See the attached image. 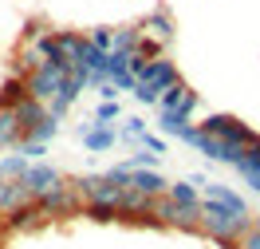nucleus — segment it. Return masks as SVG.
Masks as SVG:
<instances>
[{
    "mask_svg": "<svg viewBox=\"0 0 260 249\" xmlns=\"http://www.w3.org/2000/svg\"><path fill=\"white\" fill-rule=\"evenodd\" d=\"M252 226H256V217H237V214H229V210H221L217 202L201 206V233L209 241H217L221 249H241V237Z\"/></svg>",
    "mask_w": 260,
    "mask_h": 249,
    "instance_id": "obj_1",
    "label": "nucleus"
},
{
    "mask_svg": "<svg viewBox=\"0 0 260 249\" xmlns=\"http://www.w3.org/2000/svg\"><path fill=\"white\" fill-rule=\"evenodd\" d=\"M75 190H79L83 206H107V210H118V222H122V198H126L130 186L114 182L111 174H79L71 178Z\"/></svg>",
    "mask_w": 260,
    "mask_h": 249,
    "instance_id": "obj_2",
    "label": "nucleus"
},
{
    "mask_svg": "<svg viewBox=\"0 0 260 249\" xmlns=\"http://www.w3.org/2000/svg\"><path fill=\"white\" fill-rule=\"evenodd\" d=\"M130 71H134V79L138 83H146L150 91L162 99L170 87H178L181 83V71H178V64L174 60H166V56H158V60H146V56H130Z\"/></svg>",
    "mask_w": 260,
    "mask_h": 249,
    "instance_id": "obj_3",
    "label": "nucleus"
},
{
    "mask_svg": "<svg viewBox=\"0 0 260 249\" xmlns=\"http://www.w3.org/2000/svg\"><path fill=\"white\" fill-rule=\"evenodd\" d=\"M201 131H209L213 139H221V143H229L233 150H244L252 139H256V131L248 127V123H241L237 115H225V111H213L205 123H197Z\"/></svg>",
    "mask_w": 260,
    "mask_h": 249,
    "instance_id": "obj_4",
    "label": "nucleus"
},
{
    "mask_svg": "<svg viewBox=\"0 0 260 249\" xmlns=\"http://www.w3.org/2000/svg\"><path fill=\"white\" fill-rule=\"evenodd\" d=\"M67 75H71V67H63V64H48V60H44V64H40L32 75H28V91H32V99L51 103L59 91H63Z\"/></svg>",
    "mask_w": 260,
    "mask_h": 249,
    "instance_id": "obj_5",
    "label": "nucleus"
},
{
    "mask_svg": "<svg viewBox=\"0 0 260 249\" xmlns=\"http://www.w3.org/2000/svg\"><path fill=\"white\" fill-rule=\"evenodd\" d=\"M40 210L48 214V222H59V217L83 214V198H79V190H75V182H71V178H63V182L51 190V194H44V198H40Z\"/></svg>",
    "mask_w": 260,
    "mask_h": 249,
    "instance_id": "obj_6",
    "label": "nucleus"
},
{
    "mask_svg": "<svg viewBox=\"0 0 260 249\" xmlns=\"http://www.w3.org/2000/svg\"><path fill=\"white\" fill-rule=\"evenodd\" d=\"M0 226H4L8 233H36V230L48 226V214L40 210V198H32V202H24V206H16L12 214H4Z\"/></svg>",
    "mask_w": 260,
    "mask_h": 249,
    "instance_id": "obj_7",
    "label": "nucleus"
},
{
    "mask_svg": "<svg viewBox=\"0 0 260 249\" xmlns=\"http://www.w3.org/2000/svg\"><path fill=\"white\" fill-rule=\"evenodd\" d=\"M20 182L28 186V194H32V198H44V194H51L55 186L63 182V174H59L51 162H28V170H24V178H20Z\"/></svg>",
    "mask_w": 260,
    "mask_h": 249,
    "instance_id": "obj_8",
    "label": "nucleus"
},
{
    "mask_svg": "<svg viewBox=\"0 0 260 249\" xmlns=\"http://www.w3.org/2000/svg\"><path fill=\"white\" fill-rule=\"evenodd\" d=\"M201 198L217 202L221 210H229V214H237V217H256L252 210H248V202H244L233 186H225V182H205V186H201Z\"/></svg>",
    "mask_w": 260,
    "mask_h": 249,
    "instance_id": "obj_9",
    "label": "nucleus"
},
{
    "mask_svg": "<svg viewBox=\"0 0 260 249\" xmlns=\"http://www.w3.org/2000/svg\"><path fill=\"white\" fill-rule=\"evenodd\" d=\"M197 103H201V95H197L189 83L181 79L178 87H170L162 99H158V111H178V115H189L193 119V111H197Z\"/></svg>",
    "mask_w": 260,
    "mask_h": 249,
    "instance_id": "obj_10",
    "label": "nucleus"
},
{
    "mask_svg": "<svg viewBox=\"0 0 260 249\" xmlns=\"http://www.w3.org/2000/svg\"><path fill=\"white\" fill-rule=\"evenodd\" d=\"M130 190H134V194H146V198H162L166 190H170V178H166L158 166L130 170Z\"/></svg>",
    "mask_w": 260,
    "mask_h": 249,
    "instance_id": "obj_11",
    "label": "nucleus"
},
{
    "mask_svg": "<svg viewBox=\"0 0 260 249\" xmlns=\"http://www.w3.org/2000/svg\"><path fill=\"white\" fill-rule=\"evenodd\" d=\"M142 32H146L150 40H158V44L166 48V44H170V40L178 36V24H174V16H170L166 8H154V12L142 20Z\"/></svg>",
    "mask_w": 260,
    "mask_h": 249,
    "instance_id": "obj_12",
    "label": "nucleus"
},
{
    "mask_svg": "<svg viewBox=\"0 0 260 249\" xmlns=\"http://www.w3.org/2000/svg\"><path fill=\"white\" fill-rule=\"evenodd\" d=\"M107 79H111L118 91H134V87H138L134 71H130V56L126 51H111V60H107Z\"/></svg>",
    "mask_w": 260,
    "mask_h": 249,
    "instance_id": "obj_13",
    "label": "nucleus"
},
{
    "mask_svg": "<svg viewBox=\"0 0 260 249\" xmlns=\"http://www.w3.org/2000/svg\"><path fill=\"white\" fill-rule=\"evenodd\" d=\"M79 134H83V147L91 150V154H107V150L118 143V131H114V127H103L95 119H91V127H83Z\"/></svg>",
    "mask_w": 260,
    "mask_h": 249,
    "instance_id": "obj_14",
    "label": "nucleus"
},
{
    "mask_svg": "<svg viewBox=\"0 0 260 249\" xmlns=\"http://www.w3.org/2000/svg\"><path fill=\"white\" fill-rule=\"evenodd\" d=\"M28 99H32V91H28L24 75H8L0 83V111H16L20 103H28Z\"/></svg>",
    "mask_w": 260,
    "mask_h": 249,
    "instance_id": "obj_15",
    "label": "nucleus"
},
{
    "mask_svg": "<svg viewBox=\"0 0 260 249\" xmlns=\"http://www.w3.org/2000/svg\"><path fill=\"white\" fill-rule=\"evenodd\" d=\"M193 119L189 115H178V111H158V131L170 134V139H181V143H189V134H193Z\"/></svg>",
    "mask_w": 260,
    "mask_h": 249,
    "instance_id": "obj_16",
    "label": "nucleus"
},
{
    "mask_svg": "<svg viewBox=\"0 0 260 249\" xmlns=\"http://www.w3.org/2000/svg\"><path fill=\"white\" fill-rule=\"evenodd\" d=\"M24 202H32L28 186H24V182H12V178H0V217L12 214V210L24 206Z\"/></svg>",
    "mask_w": 260,
    "mask_h": 249,
    "instance_id": "obj_17",
    "label": "nucleus"
},
{
    "mask_svg": "<svg viewBox=\"0 0 260 249\" xmlns=\"http://www.w3.org/2000/svg\"><path fill=\"white\" fill-rule=\"evenodd\" d=\"M166 194L178 202V206H185V210H201V206H205V198H201V186H193L189 178L170 182V190H166Z\"/></svg>",
    "mask_w": 260,
    "mask_h": 249,
    "instance_id": "obj_18",
    "label": "nucleus"
},
{
    "mask_svg": "<svg viewBox=\"0 0 260 249\" xmlns=\"http://www.w3.org/2000/svg\"><path fill=\"white\" fill-rule=\"evenodd\" d=\"M20 143H24V127H20L16 111H0V147L20 150Z\"/></svg>",
    "mask_w": 260,
    "mask_h": 249,
    "instance_id": "obj_19",
    "label": "nucleus"
},
{
    "mask_svg": "<svg viewBox=\"0 0 260 249\" xmlns=\"http://www.w3.org/2000/svg\"><path fill=\"white\" fill-rule=\"evenodd\" d=\"M142 24H122V28H114V51H126V56H134V51L142 48Z\"/></svg>",
    "mask_w": 260,
    "mask_h": 249,
    "instance_id": "obj_20",
    "label": "nucleus"
},
{
    "mask_svg": "<svg viewBox=\"0 0 260 249\" xmlns=\"http://www.w3.org/2000/svg\"><path fill=\"white\" fill-rule=\"evenodd\" d=\"M24 170H28V158H24V154H8V158L0 162V178L20 182V178H24Z\"/></svg>",
    "mask_w": 260,
    "mask_h": 249,
    "instance_id": "obj_21",
    "label": "nucleus"
},
{
    "mask_svg": "<svg viewBox=\"0 0 260 249\" xmlns=\"http://www.w3.org/2000/svg\"><path fill=\"white\" fill-rule=\"evenodd\" d=\"M142 134H146V123H142V119H138V115L122 119V131H118V139H122V143H138Z\"/></svg>",
    "mask_w": 260,
    "mask_h": 249,
    "instance_id": "obj_22",
    "label": "nucleus"
},
{
    "mask_svg": "<svg viewBox=\"0 0 260 249\" xmlns=\"http://www.w3.org/2000/svg\"><path fill=\"white\" fill-rule=\"evenodd\" d=\"M51 28H48V20L44 16H32L28 24H24V44H36V40H44Z\"/></svg>",
    "mask_w": 260,
    "mask_h": 249,
    "instance_id": "obj_23",
    "label": "nucleus"
},
{
    "mask_svg": "<svg viewBox=\"0 0 260 249\" xmlns=\"http://www.w3.org/2000/svg\"><path fill=\"white\" fill-rule=\"evenodd\" d=\"M87 40H91L95 48H103V51H114V28H91Z\"/></svg>",
    "mask_w": 260,
    "mask_h": 249,
    "instance_id": "obj_24",
    "label": "nucleus"
},
{
    "mask_svg": "<svg viewBox=\"0 0 260 249\" xmlns=\"http://www.w3.org/2000/svg\"><path fill=\"white\" fill-rule=\"evenodd\" d=\"M20 154H24L28 162H44V154H48V143H32V139H24V143H20Z\"/></svg>",
    "mask_w": 260,
    "mask_h": 249,
    "instance_id": "obj_25",
    "label": "nucleus"
},
{
    "mask_svg": "<svg viewBox=\"0 0 260 249\" xmlns=\"http://www.w3.org/2000/svg\"><path fill=\"white\" fill-rule=\"evenodd\" d=\"M122 115V107L114 99H107V103H99V111H95V123H103V127H111V119H118Z\"/></svg>",
    "mask_w": 260,
    "mask_h": 249,
    "instance_id": "obj_26",
    "label": "nucleus"
},
{
    "mask_svg": "<svg viewBox=\"0 0 260 249\" xmlns=\"http://www.w3.org/2000/svg\"><path fill=\"white\" fill-rule=\"evenodd\" d=\"M138 147H142V150H150V154H158V158H162V154H166V139H162V134H154V131H146V134H142V139H138Z\"/></svg>",
    "mask_w": 260,
    "mask_h": 249,
    "instance_id": "obj_27",
    "label": "nucleus"
},
{
    "mask_svg": "<svg viewBox=\"0 0 260 249\" xmlns=\"http://www.w3.org/2000/svg\"><path fill=\"white\" fill-rule=\"evenodd\" d=\"M241 249H260V217H256V226L241 237Z\"/></svg>",
    "mask_w": 260,
    "mask_h": 249,
    "instance_id": "obj_28",
    "label": "nucleus"
},
{
    "mask_svg": "<svg viewBox=\"0 0 260 249\" xmlns=\"http://www.w3.org/2000/svg\"><path fill=\"white\" fill-rule=\"evenodd\" d=\"M241 178H244V182H248V190H252V194H256V198H260V174H256V170H244Z\"/></svg>",
    "mask_w": 260,
    "mask_h": 249,
    "instance_id": "obj_29",
    "label": "nucleus"
},
{
    "mask_svg": "<svg viewBox=\"0 0 260 249\" xmlns=\"http://www.w3.org/2000/svg\"><path fill=\"white\" fill-rule=\"evenodd\" d=\"M8 237H12V233H8V230H4V226H0V249L8 245Z\"/></svg>",
    "mask_w": 260,
    "mask_h": 249,
    "instance_id": "obj_30",
    "label": "nucleus"
}]
</instances>
